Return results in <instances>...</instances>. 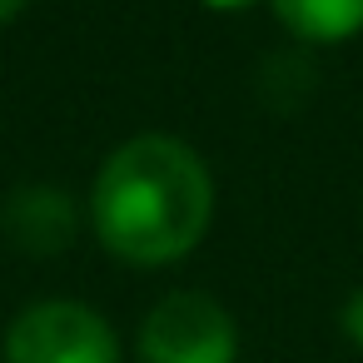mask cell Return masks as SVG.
Wrapping results in <instances>:
<instances>
[{
  "label": "cell",
  "mask_w": 363,
  "mask_h": 363,
  "mask_svg": "<svg viewBox=\"0 0 363 363\" xmlns=\"http://www.w3.org/2000/svg\"><path fill=\"white\" fill-rule=\"evenodd\" d=\"M21 6H26V0H0V26L16 21V16H21Z\"/></svg>",
  "instance_id": "7"
},
{
  "label": "cell",
  "mask_w": 363,
  "mask_h": 363,
  "mask_svg": "<svg viewBox=\"0 0 363 363\" xmlns=\"http://www.w3.org/2000/svg\"><path fill=\"white\" fill-rule=\"evenodd\" d=\"M6 363H120V338L90 303L45 298L16 313Z\"/></svg>",
  "instance_id": "3"
},
{
  "label": "cell",
  "mask_w": 363,
  "mask_h": 363,
  "mask_svg": "<svg viewBox=\"0 0 363 363\" xmlns=\"http://www.w3.org/2000/svg\"><path fill=\"white\" fill-rule=\"evenodd\" d=\"M204 6H214V11H244V6H254V0H204Z\"/></svg>",
  "instance_id": "8"
},
{
  "label": "cell",
  "mask_w": 363,
  "mask_h": 363,
  "mask_svg": "<svg viewBox=\"0 0 363 363\" xmlns=\"http://www.w3.org/2000/svg\"><path fill=\"white\" fill-rule=\"evenodd\" d=\"M6 229L21 249L55 254L75 239V204L55 184H26V189H16V199L6 209Z\"/></svg>",
  "instance_id": "4"
},
{
  "label": "cell",
  "mask_w": 363,
  "mask_h": 363,
  "mask_svg": "<svg viewBox=\"0 0 363 363\" xmlns=\"http://www.w3.org/2000/svg\"><path fill=\"white\" fill-rule=\"evenodd\" d=\"M274 16L313 45H333L363 30V0H274Z\"/></svg>",
  "instance_id": "5"
},
{
  "label": "cell",
  "mask_w": 363,
  "mask_h": 363,
  "mask_svg": "<svg viewBox=\"0 0 363 363\" xmlns=\"http://www.w3.org/2000/svg\"><path fill=\"white\" fill-rule=\"evenodd\" d=\"M214 214V179L204 160L174 135H135L95 174L90 219L110 254L125 264L184 259Z\"/></svg>",
  "instance_id": "1"
},
{
  "label": "cell",
  "mask_w": 363,
  "mask_h": 363,
  "mask_svg": "<svg viewBox=\"0 0 363 363\" xmlns=\"http://www.w3.org/2000/svg\"><path fill=\"white\" fill-rule=\"evenodd\" d=\"M239 328L229 308L199 289L164 294L140 323V363H234Z\"/></svg>",
  "instance_id": "2"
},
{
  "label": "cell",
  "mask_w": 363,
  "mask_h": 363,
  "mask_svg": "<svg viewBox=\"0 0 363 363\" xmlns=\"http://www.w3.org/2000/svg\"><path fill=\"white\" fill-rule=\"evenodd\" d=\"M338 323H343V333H348V343L353 348H363V284L343 298V313H338Z\"/></svg>",
  "instance_id": "6"
}]
</instances>
